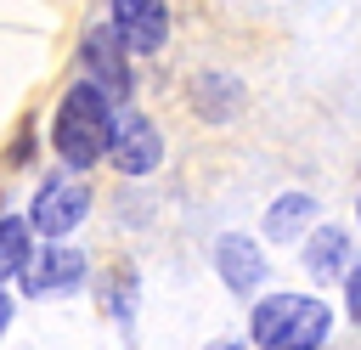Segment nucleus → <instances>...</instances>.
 Returning <instances> with one entry per match:
<instances>
[{
    "label": "nucleus",
    "mask_w": 361,
    "mask_h": 350,
    "mask_svg": "<svg viewBox=\"0 0 361 350\" xmlns=\"http://www.w3.org/2000/svg\"><path fill=\"white\" fill-rule=\"evenodd\" d=\"M56 152H62V164H73V169H90L96 158H107V141H113V102L85 79V85H73L68 96H62V107H56Z\"/></svg>",
    "instance_id": "f257e3e1"
},
{
    "label": "nucleus",
    "mask_w": 361,
    "mask_h": 350,
    "mask_svg": "<svg viewBox=\"0 0 361 350\" xmlns=\"http://www.w3.org/2000/svg\"><path fill=\"white\" fill-rule=\"evenodd\" d=\"M254 344L259 350H316L333 327L327 305L310 299V294H271L254 305Z\"/></svg>",
    "instance_id": "f03ea898"
},
{
    "label": "nucleus",
    "mask_w": 361,
    "mask_h": 350,
    "mask_svg": "<svg viewBox=\"0 0 361 350\" xmlns=\"http://www.w3.org/2000/svg\"><path fill=\"white\" fill-rule=\"evenodd\" d=\"M85 209H90L85 181H73V175H45V181H39V192H34L28 226H34L39 237H68V231L85 220Z\"/></svg>",
    "instance_id": "7ed1b4c3"
},
{
    "label": "nucleus",
    "mask_w": 361,
    "mask_h": 350,
    "mask_svg": "<svg viewBox=\"0 0 361 350\" xmlns=\"http://www.w3.org/2000/svg\"><path fill=\"white\" fill-rule=\"evenodd\" d=\"M107 158H113L124 175H147V169H158V158H164V135H158V124H152L147 113L124 107V113L113 119V141H107Z\"/></svg>",
    "instance_id": "20e7f679"
},
{
    "label": "nucleus",
    "mask_w": 361,
    "mask_h": 350,
    "mask_svg": "<svg viewBox=\"0 0 361 350\" xmlns=\"http://www.w3.org/2000/svg\"><path fill=\"white\" fill-rule=\"evenodd\" d=\"M85 68H90V85L107 96V102H124L130 96V62H124V45H118V34L113 28H96V34H85Z\"/></svg>",
    "instance_id": "39448f33"
},
{
    "label": "nucleus",
    "mask_w": 361,
    "mask_h": 350,
    "mask_svg": "<svg viewBox=\"0 0 361 350\" xmlns=\"http://www.w3.org/2000/svg\"><path fill=\"white\" fill-rule=\"evenodd\" d=\"M113 34L124 51H158L169 34L164 0H113Z\"/></svg>",
    "instance_id": "423d86ee"
},
{
    "label": "nucleus",
    "mask_w": 361,
    "mask_h": 350,
    "mask_svg": "<svg viewBox=\"0 0 361 350\" xmlns=\"http://www.w3.org/2000/svg\"><path fill=\"white\" fill-rule=\"evenodd\" d=\"M85 282V254L79 248H39V260H28L23 265V288L39 299V294H68V288H79Z\"/></svg>",
    "instance_id": "0eeeda50"
},
{
    "label": "nucleus",
    "mask_w": 361,
    "mask_h": 350,
    "mask_svg": "<svg viewBox=\"0 0 361 350\" xmlns=\"http://www.w3.org/2000/svg\"><path fill=\"white\" fill-rule=\"evenodd\" d=\"M214 265H220V282L231 288V294H254L259 282H265V254L254 248V237H220L214 243Z\"/></svg>",
    "instance_id": "6e6552de"
},
{
    "label": "nucleus",
    "mask_w": 361,
    "mask_h": 350,
    "mask_svg": "<svg viewBox=\"0 0 361 350\" xmlns=\"http://www.w3.org/2000/svg\"><path fill=\"white\" fill-rule=\"evenodd\" d=\"M344 260H350V237H344L338 226H322V231L305 243V265H310V277H322V282H333V277L344 271Z\"/></svg>",
    "instance_id": "1a4fd4ad"
},
{
    "label": "nucleus",
    "mask_w": 361,
    "mask_h": 350,
    "mask_svg": "<svg viewBox=\"0 0 361 350\" xmlns=\"http://www.w3.org/2000/svg\"><path fill=\"white\" fill-rule=\"evenodd\" d=\"M310 215H316V198H310V192H282V198L265 209V237H293Z\"/></svg>",
    "instance_id": "9d476101"
},
{
    "label": "nucleus",
    "mask_w": 361,
    "mask_h": 350,
    "mask_svg": "<svg viewBox=\"0 0 361 350\" xmlns=\"http://www.w3.org/2000/svg\"><path fill=\"white\" fill-rule=\"evenodd\" d=\"M28 265V220H0V282Z\"/></svg>",
    "instance_id": "9b49d317"
},
{
    "label": "nucleus",
    "mask_w": 361,
    "mask_h": 350,
    "mask_svg": "<svg viewBox=\"0 0 361 350\" xmlns=\"http://www.w3.org/2000/svg\"><path fill=\"white\" fill-rule=\"evenodd\" d=\"M344 299H350V316L361 322V265L350 271V282H344Z\"/></svg>",
    "instance_id": "f8f14e48"
},
{
    "label": "nucleus",
    "mask_w": 361,
    "mask_h": 350,
    "mask_svg": "<svg viewBox=\"0 0 361 350\" xmlns=\"http://www.w3.org/2000/svg\"><path fill=\"white\" fill-rule=\"evenodd\" d=\"M6 322H11V299L0 294V327H6Z\"/></svg>",
    "instance_id": "ddd939ff"
},
{
    "label": "nucleus",
    "mask_w": 361,
    "mask_h": 350,
    "mask_svg": "<svg viewBox=\"0 0 361 350\" xmlns=\"http://www.w3.org/2000/svg\"><path fill=\"white\" fill-rule=\"evenodd\" d=\"M209 350H237V344H209Z\"/></svg>",
    "instance_id": "4468645a"
}]
</instances>
